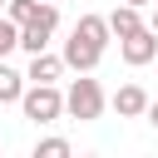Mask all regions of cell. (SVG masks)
I'll use <instances>...</instances> for the list:
<instances>
[{
    "mask_svg": "<svg viewBox=\"0 0 158 158\" xmlns=\"http://www.w3.org/2000/svg\"><path fill=\"white\" fill-rule=\"evenodd\" d=\"M15 104H20V109H25V118H30V123H40V128H44V123H54V118L64 114V94H59L54 84H25Z\"/></svg>",
    "mask_w": 158,
    "mask_h": 158,
    "instance_id": "obj_1",
    "label": "cell"
},
{
    "mask_svg": "<svg viewBox=\"0 0 158 158\" xmlns=\"http://www.w3.org/2000/svg\"><path fill=\"white\" fill-rule=\"evenodd\" d=\"M64 114L79 118V123H94V118L104 114V89H99V79L79 74V79L64 89Z\"/></svg>",
    "mask_w": 158,
    "mask_h": 158,
    "instance_id": "obj_2",
    "label": "cell"
},
{
    "mask_svg": "<svg viewBox=\"0 0 158 158\" xmlns=\"http://www.w3.org/2000/svg\"><path fill=\"white\" fill-rule=\"evenodd\" d=\"M118 49H123V64H133V69H138V64H153V54H158V35H153L148 25H138L133 35L118 40Z\"/></svg>",
    "mask_w": 158,
    "mask_h": 158,
    "instance_id": "obj_3",
    "label": "cell"
},
{
    "mask_svg": "<svg viewBox=\"0 0 158 158\" xmlns=\"http://www.w3.org/2000/svg\"><path fill=\"white\" fill-rule=\"evenodd\" d=\"M64 69H74V74H89V69H99V59H104V49H94V44H84L79 35H69L64 40Z\"/></svg>",
    "mask_w": 158,
    "mask_h": 158,
    "instance_id": "obj_4",
    "label": "cell"
},
{
    "mask_svg": "<svg viewBox=\"0 0 158 158\" xmlns=\"http://www.w3.org/2000/svg\"><path fill=\"white\" fill-rule=\"evenodd\" d=\"M59 74H64V59L59 54H49V49H40V54H30V84H59Z\"/></svg>",
    "mask_w": 158,
    "mask_h": 158,
    "instance_id": "obj_5",
    "label": "cell"
},
{
    "mask_svg": "<svg viewBox=\"0 0 158 158\" xmlns=\"http://www.w3.org/2000/svg\"><path fill=\"white\" fill-rule=\"evenodd\" d=\"M74 35H79L84 44H94V49H109V40H114L104 15H79V20H74Z\"/></svg>",
    "mask_w": 158,
    "mask_h": 158,
    "instance_id": "obj_6",
    "label": "cell"
},
{
    "mask_svg": "<svg viewBox=\"0 0 158 158\" xmlns=\"http://www.w3.org/2000/svg\"><path fill=\"white\" fill-rule=\"evenodd\" d=\"M114 109H118V118H143V109H148L143 84H123V89L114 94Z\"/></svg>",
    "mask_w": 158,
    "mask_h": 158,
    "instance_id": "obj_7",
    "label": "cell"
},
{
    "mask_svg": "<svg viewBox=\"0 0 158 158\" xmlns=\"http://www.w3.org/2000/svg\"><path fill=\"white\" fill-rule=\"evenodd\" d=\"M104 20H109V35H114V40H123V35H133V30L143 25L138 5H118V10H114V15H104Z\"/></svg>",
    "mask_w": 158,
    "mask_h": 158,
    "instance_id": "obj_8",
    "label": "cell"
},
{
    "mask_svg": "<svg viewBox=\"0 0 158 158\" xmlns=\"http://www.w3.org/2000/svg\"><path fill=\"white\" fill-rule=\"evenodd\" d=\"M20 89H25V74H20V69H10V64L0 59V104H15V99H20Z\"/></svg>",
    "mask_w": 158,
    "mask_h": 158,
    "instance_id": "obj_9",
    "label": "cell"
},
{
    "mask_svg": "<svg viewBox=\"0 0 158 158\" xmlns=\"http://www.w3.org/2000/svg\"><path fill=\"white\" fill-rule=\"evenodd\" d=\"M35 158H69V138H40Z\"/></svg>",
    "mask_w": 158,
    "mask_h": 158,
    "instance_id": "obj_10",
    "label": "cell"
},
{
    "mask_svg": "<svg viewBox=\"0 0 158 158\" xmlns=\"http://www.w3.org/2000/svg\"><path fill=\"white\" fill-rule=\"evenodd\" d=\"M35 5H40V0H5V20H15V25H25V20L35 15Z\"/></svg>",
    "mask_w": 158,
    "mask_h": 158,
    "instance_id": "obj_11",
    "label": "cell"
},
{
    "mask_svg": "<svg viewBox=\"0 0 158 158\" xmlns=\"http://www.w3.org/2000/svg\"><path fill=\"white\" fill-rule=\"evenodd\" d=\"M15 35H20V25H15V20H5V15H0V59H5V54H10V49H15Z\"/></svg>",
    "mask_w": 158,
    "mask_h": 158,
    "instance_id": "obj_12",
    "label": "cell"
},
{
    "mask_svg": "<svg viewBox=\"0 0 158 158\" xmlns=\"http://www.w3.org/2000/svg\"><path fill=\"white\" fill-rule=\"evenodd\" d=\"M143 118H148V123L158 128V99H148V109H143Z\"/></svg>",
    "mask_w": 158,
    "mask_h": 158,
    "instance_id": "obj_13",
    "label": "cell"
},
{
    "mask_svg": "<svg viewBox=\"0 0 158 158\" xmlns=\"http://www.w3.org/2000/svg\"><path fill=\"white\" fill-rule=\"evenodd\" d=\"M148 30L158 35V0H153V15H148Z\"/></svg>",
    "mask_w": 158,
    "mask_h": 158,
    "instance_id": "obj_14",
    "label": "cell"
},
{
    "mask_svg": "<svg viewBox=\"0 0 158 158\" xmlns=\"http://www.w3.org/2000/svg\"><path fill=\"white\" fill-rule=\"evenodd\" d=\"M123 5H138V10H143V5H153V0H123Z\"/></svg>",
    "mask_w": 158,
    "mask_h": 158,
    "instance_id": "obj_15",
    "label": "cell"
},
{
    "mask_svg": "<svg viewBox=\"0 0 158 158\" xmlns=\"http://www.w3.org/2000/svg\"><path fill=\"white\" fill-rule=\"evenodd\" d=\"M0 15H5V0H0Z\"/></svg>",
    "mask_w": 158,
    "mask_h": 158,
    "instance_id": "obj_16",
    "label": "cell"
},
{
    "mask_svg": "<svg viewBox=\"0 0 158 158\" xmlns=\"http://www.w3.org/2000/svg\"><path fill=\"white\" fill-rule=\"evenodd\" d=\"M153 59H158V54H153Z\"/></svg>",
    "mask_w": 158,
    "mask_h": 158,
    "instance_id": "obj_17",
    "label": "cell"
}]
</instances>
